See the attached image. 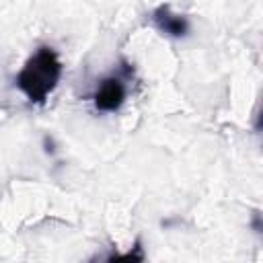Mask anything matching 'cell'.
I'll use <instances>...</instances> for the list:
<instances>
[{"mask_svg": "<svg viewBox=\"0 0 263 263\" xmlns=\"http://www.w3.org/2000/svg\"><path fill=\"white\" fill-rule=\"evenodd\" d=\"M62 70L64 66L58 51L49 45H41L14 76V84L31 103L41 105L55 90L62 78Z\"/></svg>", "mask_w": 263, "mask_h": 263, "instance_id": "obj_1", "label": "cell"}, {"mask_svg": "<svg viewBox=\"0 0 263 263\" xmlns=\"http://www.w3.org/2000/svg\"><path fill=\"white\" fill-rule=\"evenodd\" d=\"M92 101H95V107L97 111H105V113H111V111H117L123 101H125V82L121 76H107L99 82L95 95H92Z\"/></svg>", "mask_w": 263, "mask_h": 263, "instance_id": "obj_2", "label": "cell"}, {"mask_svg": "<svg viewBox=\"0 0 263 263\" xmlns=\"http://www.w3.org/2000/svg\"><path fill=\"white\" fill-rule=\"evenodd\" d=\"M150 21H152V25L160 33H164V35H168L173 39H181V37H185L189 33V21H187V16L173 12L171 4H158L152 10Z\"/></svg>", "mask_w": 263, "mask_h": 263, "instance_id": "obj_3", "label": "cell"}]
</instances>
